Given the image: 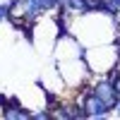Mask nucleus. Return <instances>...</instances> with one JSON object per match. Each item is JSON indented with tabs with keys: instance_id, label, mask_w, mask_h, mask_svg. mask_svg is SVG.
Wrapping results in <instances>:
<instances>
[{
	"instance_id": "nucleus-3",
	"label": "nucleus",
	"mask_w": 120,
	"mask_h": 120,
	"mask_svg": "<svg viewBox=\"0 0 120 120\" xmlns=\"http://www.w3.org/2000/svg\"><path fill=\"white\" fill-rule=\"evenodd\" d=\"M113 72H115V75L120 77V58H118V65H115V70H113Z\"/></svg>"
},
{
	"instance_id": "nucleus-2",
	"label": "nucleus",
	"mask_w": 120,
	"mask_h": 120,
	"mask_svg": "<svg viewBox=\"0 0 120 120\" xmlns=\"http://www.w3.org/2000/svg\"><path fill=\"white\" fill-rule=\"evenodd\" d=\"M118 58H120V46L115 41L84 48V63L91 75H111L118 65Z\"/></svg>"
},
{
	"instance_id": "nucleus-1",
	"label": "nucleus",
	"mask_w": 120,
	"mask_h": 120,
	"mask_svg": "<svg viewBox=\"0 0 120 120\" xmlns=\"http://www.w3.org/2000/svg\"><path fill=\"white\" fill-rule=\"evenodd\" d=\"M63 31H70L84 48L89 46H101L113 43L118 38L115 31V15L108 12L106 7L101 10H86L77 17H60Z\"/></svg>"
}]
</instances>
